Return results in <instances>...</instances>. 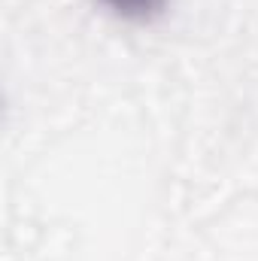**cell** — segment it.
<instances>
[{
  "label": "cell",
  "mask_w": 258,
  "mask_h": 261,
  "mask_svg": "<svg viewBox=\"0 0 258 261\" xmlns=\"http://www.w3.org/2000/svg\"><path fill=\"white\" fill-rule=\"evenodd\" d=\"M173 0H94L100 12L125 24H152L167 15Z\"/></svg>",
  "instance_id": "1"
}]
</instances>
